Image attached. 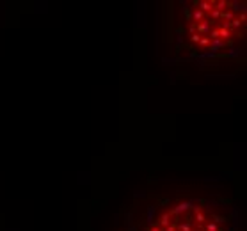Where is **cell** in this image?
<instances>
[{
    "label": "cell",
    "mask_w": 247,
    "mask_h": 231,
    "mask_svg": "<svg viewBox=\"0 0 247 231\" xmlns=\"http://www.w3.org/2000/svg\"><path fill=\"white\" fill-rule=\"evenodd\" d=\"M183 9L181 30L185 48L201 53L231 50L245 30V11L238 2H192Z\"/></svg>",
    "instance_id": "obj_1"
},
{
    "label": "cell",
    "mask_w": 247,
    "mask_h": 231,
    "mask_svg": "<svg viewBox=\"0 0 247 231\" xmlns=\"http://www.w3.org/2000/svg\"><path fill=\"white\" fill-rule=\"evenodd\" d=\"M224 220L201 201H178L162 206L146 231H224Z\"/></svg>",
    "instance_id": "obj_2"
}]
</instances>
